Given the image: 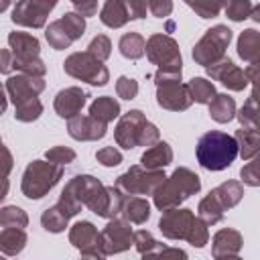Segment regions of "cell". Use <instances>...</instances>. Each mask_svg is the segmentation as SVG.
Instances as JSON below:
<instances>
[{
	"mask_svg": "<svg viewBox=\"0 0 260 260\" xmlns=\"http://www.w3.org/2000/svg\"><path fill=\"white\" fill-rule=\"evenodd\" d=\"M146 6H150V10H152V14L154 16H167L171 10H173V4H171V0H148L146 2Z\"/></svg>",
	"mask_w": 260,
	"mask_h": 260,
	"instance_id": "obj_46",
	"label": "cell"
},
{
	"mask_svg": "<svg viewBox=\"0 0 260 260\" xmlns=\"http://www.w3.org/2000/svg\"><path fill=\"white\" fill-rule=\"evenodd\" d=\"M61 167H53L43 160H35L26 167L24 179H22V191L30 199L43 197L59 179H61Z\"/></svg>",
	"mask_w": 260,
	"mask_h": 260,
	"instance_id": "obj_3",
	"label": "cell"
},
{
	"mask_svg": "<svg viewBox=\"0 0 260 260\" xmlns=\"http://www.w3.org/2000/svg\"><path fill=\"white\" fill-rule=\"evenodd\" d=\"M0 221L4 225H12V228H16V223H18V228H22V225H26V215L18 207H4L0 211Z\"/></svg>",
	"mask_w": 260,
	"mask_h": 260,
	"instance_id": "obj_38",
	"label": "cell"
},
{
	"mask_svg": "<svg viewBox=\"0 0 260 260\" xmlns=\"http://www.w3.org/2000/svg\"><path fill=\"white\" fill-rule=\"evenodd\" d=\"M201 187V181L195 173L189 169H177L169 181L160 183V189H154V203L158 209H169L181 201H185L189 195L197 193Z\"/></svg>",
	"mask_w": 260,
	"mask_h": 260,
	"instance_id": "obj_2",
	"label": "cell"
},
{
	"mask_svg": "<svg viewBox=\"0 0 260 260\" xmlns=\"http://www.w3.org/2000/svg\"><path fill=\"white\" fill-rule=\"evenodd\" d=\"M47 41L55 47V49H65V47H69L71 45V37L67 35V30L63 28V24H61V20H55L49 28H47Z\"/></svg>",
	"mask_w": 260,
	"mask_h": 260,
	"instance_id": "obj_32",
	"label": "cell"
},
{
	"mask_svg": "<svg viewBox=\"0 0 260 260\" xmlns=\"http://www.w3.org/2000/svg\"><path fill=\"white\" fill-rule=\"evenodd\" d=\"M128 18H142L146 16V0H124Z\"/></svg>",
	"mask_w": 260,
	"mask_h": 260,
	"instance_id": "obj_44",
	"label": "cell"
},
{
	"mask_svg": "<svg viewBox=\"0 0 260 260\" xmlns=\"http://www.w3.org/2000/svg\"><path fill=\"white\" fill-rule=\"evenodd\" d=\"M116 91L120 98L124 100H134L136 93H138V83L134 79H128V77H120L118 83H116Z\"/></svg>",
	"mask_w": 260,
	"mask_h": 260,
	"instance_id": "obj_41",
	"label": "cell"
},
{
	"mask_svg": "<svg viewBox=\"0 0 260 260\" xmlns=\"http://www.w3.org/2000/svg\"><path fill=\"white\" fill-rule=\"evenodd\" d=\"M207 73L215 79H219L223 85H228L234 91H240L248 85V77L246 71H240L230 59H221L219 63H211L207 65Z\"/></svg>",
	"mask_w": 260,
	"mask_h": 260,
	"instance_id": "obj_9",
	"label": "cell"
},
{
	"mask_svg": "<svg viewBox=\"0 0 260 260\" xmlns=\"http://www.w3.org/2000/svg\"><path fill=\"white\" fill-rule=\"evenodd\" d=\"M122 209H124L126 217H128L130 221H134V223H142V221H146L148 215H150L148 203H146L144 199H138V197H132L130 201H126V205H124Z\"/></svg>",
	"mask_w": 260,
	"mask_h": 260,
	"instance_id": "obj_30",
	"label": "cell"
},
{
	"mask_svg": "<svg viewBox=\"0 0 260 260\" xmlns=\"http://www.w3.org/2000/svg\"><path fill=\"white\" fill-rule=\"evenodd\" d=\"M144 47L146 43L138 32H128L120 39V53L126 59H140L144 55Z\"/></svg>",
	"mask_w": 260,
	"mask_h": 260,
	"instance_id": "obj_26",
	"label": "cell"
},
{
	"mask_svg": "<svg viewBox=\"0 0 260 260\" xmlns=\"http://www.w3.org/2000/svg\"><path fill=\"white\" fill-rule=\"evenodd\" d=\"M256 167H258V162L256 160H252V162H248L244 169H242V179H244V183H248V185H252V187H256L260 181H258V175H256Z\"/></svg>",
	"mask_w": 260,
	"mask_h": 260,
	"instance_id": "obj_47",
	"label": "cell"
},
{
	"mask_svg": "<svg viewBox=\"0 0 260 260\" xmlns=\"http://www.w3.org/2000/svg\"><path fill=\"white\" fill-rule=\"evenodd\" d=\"M156 140H158V130H156V126H154V124H150V122H144L138 144H146V146H150V144H152V142H156Z\"/></svg>",
	"mask_w": 260,
	"mask_h": 260,
	"instance_id": "obj_45",
	"label": "cell"
},
{
	"mask_svg": "<svg viewBox=\"0 0 260 260\" xmlns=\"http://www.w3.org/2000/svg\"><path fill=\"white\" fill-rule=\"evenodd\" d=\"M32 4H35L37 8H41V10L47 14L49 10H53V6L57 4V0H32Z\"/></svg>",
	"mask_w": 260,
	"mask_h": 260,
	"instance_id": "obj_50",
	"label": "cell"
},
{
	"mask_svg": "<svg viewBox=\"0 0 260 260\" xmlns=\"http://www.w3.org/2000/svg\"><path fill=\"white\" fill-rule=\"evenodd\" d=\"M61 24H63V28L67 30V35H69L73 41H75L77 37H81L83 30H85V20H83V16H81V14H75V12L63 14Z\"/></svg>",
	"mask_w": 260,
	"mask_h": 260,
	"instance_id": "obj_33",
	"label": "cell"
},
{
	"mask_svg": "<svg viewBox=\"0 0 260 260\" xmlns=\"http://www.w3.org/2000/svg\"><path fill=\"white\" fill-rule=\"evenodd\" d=\"M102 22L106 26H112V28H118L122 24H126L130 18H128V10H126V4L124 0H108L102 8Z\"/></svg>",
	"mask_w": 260,
	"mask_h": 260,
	"instance_id": "obj_18",
	"label": "cell"
},
{
	"mask_svg": "<svg viewBox=\"0 0 260 260\" xmlns=\"http://www.w3.org/2000/svg\"><path fill=\"white\" fill-rule=\"evenodd\" d=\"M65 71L77 79H83L91 85H106L108 83V69L91 57L89 53H75L65 61Z\"/></svg>",
	"mask_w": 260,
	"mask_h": 260,
	"instance_id": "obj_5",
	"label": "cell"
},
{
	"mask_svg": "<svg viewBox=\"0 0 260 260\" xmlns=\"http://www.w3.org/2000/svg\"><path fill=\"white\" fill-rule=\"evenodd\" d=\"M250 10H252V4L248 0H232L228 6H225V12L232 20H244L250 16Z\"/></svg>",
	"mask_w": 260,
	"mask_h": 260,
	"instance_id": "obj_39",
	"label": "cell"
},
{
	"mask_svg": "<svg viewBox=\"0 0 260 260\" xmlns=\"http://www.w3.org/2000/svg\"><path fill=\"white\" fill-rule=\"evenodd\" d=\"M171 160H173V150H171V146L167 142H158L156 146L148 148L142 154V158H140V162H142L144 169H162Z\"/></svg>",
	"mask_w": 260,
	"mask_h": 260,
	"instance_id": "obj_19",
	"label": "cell"
},
{
	"mask_svg": "<svg viewBox=\"0 0 260 260\" xmlns=\"http://www.w3.org/2000/svg\"><path fill=\"white\" fill-rule=\"evenodd\" d=\"M258 108H256V95L252 93L250 100L240 110V122L244 128H258Z\"/></svg>",
	"mask_w": 260,
	"mask_h": 260,
	"instance_id": "obj_35",
	"label": "cell"
},
{
	"mask_svg": "<svg viewBox=\"0 0 260 260\" xmlns=\"http://www.w3.org/2000/svg\"><path fill=\"white\" fill-rule=\"evenodd\" d=\"M187 89H189L191 100H195V102H199V104H209L211 98L215 95L213 85H211L207 79H203V77H195V79H191L189 85H187Z\"/></svg>",
	"mask_w": 260,
	"mask_h": 260,
	"instance_id": "obj_27",
	"label": "cell"
},
{
	"mask_svg": "<svg viewBox=\"0 0 260 260\" xmlns=\"http://www.w3.org/2000/svg\"><path fill=\"white\" fill-rule=\"evenodd\" d=\"M187 240L197 248H201L207 242V230H205V223L201 219H193V223L187 232Z\"/></svg>",
	"mask_w": 260,
	"mask_h": 260,
	"instance_id": "obj_40",
	"label": "cell"
},
{
	"mask_svg": "<svg viewBox=\"0 0 260 260\" xmlns=\"http://www.w3.org/2000/svg\"><path fill=\"white\" fill-rule=\"evenodd\" d=\"M12 67H14V57H12V53L6 51V49H2V51H0V73H10Z\"/></svg>",
	"mask_w": 260,
	"mask_h": 260,
	"instance_id": "obj_48",
	"label": "cell"
},
{
	"mask_svg": "<svg viewBox=\"0 0 260 260\" xmlns=\"http://www.w3.org/2000/svg\"><path fill=\"white\" fill-rule=\"evenodd\" d=\"M71 242L73 246H77L79 250L83 246H89V244H100V236L95 232V228L89 223V221H79L73 225L71 230Z\"/></svg>",
	"mask_w": 260,
	"mask_h": 260,
	"instance_id": "obj_24",
	"label": "cell"
},
{
	"mask_svg": "<svg viewBox=\"0 0 260 260\" xmlns=\"http://www.w3.org/2000/svg\"><path fill=\"white\" fill-rule=\"evenodd\" d=\"M209 114H211V118L215 120V122H230L232 118H234V114H236V104H234V100L230 98V95H215V98H211V102H209Z\"/></svg>",
	"mask_w": 260,
	"mask_h": 260,
	"instance_id": "obj_22",
	"label": "cell"
},
{
	"mask_svg": "<svg viewBox=\"0 0 260 260\" xmlns=\"http://www.w3.org/2000/svg\"><path fill=\"white\" fill-rule=\"evenodd\" d=\"M8 4H10V0H0V12H2V10H6V6H8Z\"/></svg>",
	"mask_w": 260,
	"mask_h": 260,
	"instance_id": "obj_52",
	"label": "cell"
},
{
	"mask_svg": "<svg viewBox=\"0 0 260 260\" xmlns=\"http://www.w3.org/2000/svg\"><path fill=\"white\" fill-rule=\"evenodd\" d=\"M100 238L106 248V254L122 252L130 246V228L124 221H112V223H108V228L104 230V234Z\"/></svg>",
	"mask_w": 260,
	"mask_h": 260,
	"instance_id": "obj_15",
	"label": "cell"
},
{
	"mask_svg": "<svg viewBox=\"0 0 260 260\" xmlns=\"http://www.w3.org/2000/svg\"><path fill=\"white\" fill-rule=\"evenodd\" d=\"M156 102H158V106H162L167 110H185L191 104V95H189L187 85H181L179 81H173V83L158 85Z\"/></svg>",
	"mask_w": 260,
	"mask_h": 260,
	"instance_id": "obj_11",
	"label": "cell"
},
{
	"mask_svg": "<svg viewBox=\"0 0 260 260\" xmlns=\"http://www.w3.org/2000/svg\"><path fill=\"white\" fill-rule=\"evenodd\" d=\"M87 53L91 55V57H95L98 61H104V59H108L110 57V41H108V37H104V35H98L91 43H89V47H87Z\"/></svg>",
	"mask_w": 260,
	"mask_h": 260,
	"instance_id": "obj_37",
	"label": "cell"
},
{
	"mask_svg": "<svg viewBox=\"0 0 260 260\" xmlns=\"http://www.w3.org/2000/svg\"><path fill=\"white\" fill-rule=\"evenodd\" d=\"M24 242H26V236H24L20 230H16V228H8L6 232L0 234V248H2L6 254H16V252H20L22 246H24Z\"/></svg>",
	"mask_w": 260,
	"mask_h": 260,
	"instance_id": "obj_28",
	"label": "cell"
},
{
	"mask_svg": "<svg viewBox=\"0 0 260 260\" xmlns=\"http://www.w3.org/2000/svg\"><path fill=\"white\" fill-rule=\"evenodd\" d=\"M193 213L189 209H171V211H165V215L160 217V232L167 236V238H187V232L193 223Z\"/></svg>",
	"mask_w": 260,
	"mask_h": 260,
	"instance_id": "obj_10",
	"label": "cell"
},
{
	"mask_svg": "<svg viewBox=\"0 0 260 260\" xmlns=\"http://www.w3.org/2000/svg\"><path fill=\"white\" fill-rule=\"evenodd\" d=\"M238 53L242 59L256 63L258 61V53H260V35L254 28H248L242 32L240 41H238Z\"/></svg>",
	"mask_w": 260,
	"mask_h": 260,
	"instance_id": "obj_20",
	"label": "cell"
},
{
	"mask_svg": "<svg viewBox=\"0 0 260 260\" xmlns=\"http://www.w3.org/2000/svg\"><path fill=\"white\" fill-rule=\"evenodd\" d=\"M230 41H232V30L228 26L217 24L209 28L205 37L199 41V45L193 49V59L201 65H211L223 57V51L230 45Z\"/></svg>",
	"mask_w": 260,
	"mask_h": 260,
	"instance_id": "obj_4",
	"label": "cell"
},
{
	"mask_svg": "<svg viewBox=\"0 0 260 260\" xmlns=\"http://www.w3.org/2000/svg\"><path fill=\"white\" fill-rule=\"evenodd\" d=\"M165 173H160L158 169H146L142 171L140 167H132L128 173H124L122 177H118L116 187L124 193H150L154 191L162 181H165Z\"/></svg>",
	"mask_w": 260,
	"mask_h": 260,
	"instance_id": "obj_6",
	"label": "cell"
},
{
	"mask_svg": "<svg viewBox=\"0 0 260 260\" xmlns=\"http://www.w3.org/2000/svg\"><path fill=\"white\" fill-rule=\"evenodd\" d=\"M85 91H81L79 87H69L57 93L55 98V110L61 118H73L77 116V112L83 108L85 104Z\"/></svg>",
	"mask_w": 260,
	"mask_h": 260,
	"instance_id": "obj_16",
	"label": "cell"
},
{
	"mask_svg": "<svg viewBox=\"0 0 260 260\" xmlns=\"http://www.w3.org/2000/svg\"><path fill=\"white\" fill-rule=\"evenodd\" d=\"M47 158L51 160V162H59V165H67V162H71L73 158H75V152L73 150H69V148H65V146H55V148H51V150H47Z\"/></svg>",
	"mask_w": 260,
	"mask_h": 260,
	"instance_id": "obj_43",
	"label": "cell"
},
{
	"mask_svg": "<svg viewBox=\"0 0 260 260\" xmlns=\"http://www.w3.org/2000/svg\"><path fill=\"white\" fill-rule=\"evenodd\" d=\"M228 0H195L191 4V8L201 16V18H209V16H215L221 6L225 4Z\"/></svg>",
	"mask_w": 260,
	"mask_h": 260,
	"instance_id": "obj_36",
	"label": "cell"
},
{
	"mask_svg": "<svg viewBox=\"0 0 260 260\" xmlns=\"http://www.w3.org/2000/svg\"><path fill=\"white\" fill-rule=\"evenodd\" d=\"M213 195H215V199L219 201V205L225 209V207H232V205H236L238 201H240V197H242V187H240V183H236V181H228V183H221L217 189H213L211 191Z\"/></svg>",
	"mask_w": 260,
	"mask_h": 260,
	"instance_id": "obj_25",
	"label": "cell"
},
{
	"mask_svg": "<svg viewBox=\"0 0 260 260\" xmlns=\"http://www.w3.org/2000/svg\"><path fill=\"white\" fill-rule=\"evenodd\" d=\"M41 112H43L41 102H39L37 98H32V100H28V102L16 106V114H14V116H16V120H20V122H30V120H37V118L41 116Z\"/></svg>",
	"mask_w": 260,
	"mask_h": 260,
	"instance_id": "obj_34",
	"label": "cell"
},
{
	"mask_svg": "<svg viewBox=\"0 0 260 260\" xmlns=\"http://www.w3.org/2000/svg\"><path fill=\"white\" fill-rule=\"evenodd\" d=\"M6 87L10 91V98H12L14 106H20V104L37 98V93L45 87V83L41 79H35V77H28V75H20V77H10Z\"/></svg>",
	"mask_w": 260,
	"mask_h": 260,
	"instance_id": "obj_13",
	"label": "cell"
},
{
	"mask_svg": "<svg viewBox=\"0 0 260 260\" xmlns=\"http://www.w3.org/2000/svg\"><path fill=\"white\" fill-rule=\"evenodd\" d=\"M199 215L201 219H205L207 223H215L223 217V207L219 205V201L215 199L213 193H209L201 203H199Z\"/></svg>",
	"mask_w": 260,
	"mask_h": 260,
	"instance_id": "obj_29",
	"label": "cell"
},
{
	"mask_svg": "<svg viewBox=\"0 0 260 260\" xmlns=\"http://www.w3.org/2000/svg\"><path fill=\"white\" fill-rule=\"evenodd\" d=\"M41 221H43L45 230H49V232H63L67 225V215L63 213V209L59 205H55L43 213Z\"/></svg>",
	"mask_w": 260,
	"mask_h": 260,
	"instance_id": "obj_31",
	"label": "cell"
},
{
	"mask_svg": "<svg viewBox=\"0 0 260 260\" xmlns=\"http://www.w3.org/2000/svg\"><path fill=\"white\" fill-rule=\"evenodd\" d=\"M95 158H98L104 167H116V165H120V162H122V154H120L114 146H106V148L98 150Z\"/></svg>",
	"mask_w": 260,
	"mask_h": 260,
	"instance_id": "obj_42",
	"label": "cell"
},
{
	"mask_svg": "<svg viewBox=\"0 0 260 260\" xmlns=\"http://www.w3.org/2000/svg\"><path fill=\"white\" fill-rule=\"evenodd\" d=\"M144 51L148 53V59L158 67H181V53L177 49V43L171 37H165V35L150 37Z\"/></svg>",
	"mask_w": 260,
	"mask_h": 260,
	"instance_id": "obj_7",
	"label": "cell"
},
{
	"mask_svg": "<svg viewBox=\"0 0 260 260\" xmlns=\"http://www.w3.org/2000/svg\"><path fill=\"white\" fill-rule=\"evenodd\" d=\"M8 43H10L12 53H14L12 55L14 57V67L22 65L26 61H32L39 55V41L32 35H26V32H10Z\"/></svg>",
	"mask_w": 260,
	"mask_h": 260,
	"instance_id": "obj_14",
	"label": "cell"
},
{
	"mask_svg": "<svg viewBox=\"0 0 260 260\" xmlns=\"http://www.w3.org/2000/svg\"><path fill=\"white\" fill-rule=\"evenodd\" d=\"M67 128L75 140H98L106 134V122L93 116H73Z\"/></svg>",
	"mask_w": 260,
	"mask_h": 260,
	"instance_id": "obj_12",
	"label": "cell"
},
{
	"mask_svg": "<svg viewBox=\"0 0 260 260\" xmlns=\"http://www.w3.org/2000/svg\"><path fill=\"white\" fill-rule=\"evenodd\" d=\"M185 2H187V4H189V6H191V4H193V2H195V0H185Z\"/></svg>",
	"mask_w": 260,
	"mask_h": 260,
	"instance_id": "obj_53",
	"label": "cell"
},
{
	"mask_svg": "<svg viewBox=\"0 0 260 260\" xmlns=\"http://www.w3.org/2000/svg\"><path fill=\"white\" fill-rule=\"evenodd\" d=\"M236 142H238V154H242L244 158H252L258 152V128H242L236 132Z\"/></svg>",
	"mask_w": 260,
	"mask_h": 260,
	"instance_id": "obj_21",
	"label": "cell"
},
{
	"mask_svg": "<svg viewBox=\"0 0 260 260\" xmlns=\"http://www.w3.org/2000/svg\"><path fill=\"white\" fill-rule=\"evenodd\" d=\"M144 116L140 110H132L128 112L120 124L116 126V142L122 146V148H134L140 140V132H142V126H144Z\"/></svg>",
	"mask_w": 260,
	"mask_h": 260,
	"instance_id": "obj_8",
	"label": "cell"
},
{
	"mask_svg": "<svg viewBox=\"0 0 260 260\" xmlns=\"http://www.w3.org/2000/svg\"><path fill=\"white\" fill-rule=\"evenodd\" d=\"M10 167H12V158H10L8 150L4 148V144L0 142V177H6Z\"/></svg>",
	"mask_w": 260,
	"mask_h": 260,
	"instance_id": "obj_49",
	"label": "cell"
},
{
	"mask_svg": "<svg viewBox=\"0 0 260 260\" xmlns=\"http://www.w3.org/2000/svg\"><path fill=\"white\" fill-rule=\"evenodd\" d=\"M4 110H6V100H4V93H2V87H0V116H2Z\"/></svg>",
	"mask_w": 260,
	"mask_h": 260,
	"instance_id": "obj_51",
	"label": "cell"
},
{
	"mask_svg": "<svg viewBox=\"0 0 260 260\" xmlns=\"http://www.w3.org/2000/svg\"><path fill=\"white\" fill-rule=\"evenodd\" d=\"M89 114H91L93 118L102 120V122H110V120H114V118L120 114V106H118V102H116L114 98L104 95V98H98V100L91 104Z\"/></svg>",
	"mask_w": 260,
	"mask_h": 260,
	"instance_id": "obj_23",
	"label": "cell"
},
{
	"mask_svg": "<svg viewBox=\"0 0 260 260\" xmlns=\"http://www.w3.org/2000/svg\"><path fill=\"white\" fill-rule=\"evenodd\" d=\"M238 156V142L234 136L211 130L205 132L197 142V160L207 171H223Z\"/></svg>",
	"mask_w": 260,
	"mask_h": 260,
	"instance_id": "obj_1",
	"label": "cell"
},
{
	"mask_svg": "<svg viewBox=\"0 0 260 260\" xmlns=\"http://www.w3.org/2000/svg\"><path fill=\"white\" fill-rule=\"evenodd\" d=\"M12 20L24 26H43L45 12L32 4V0H20L12 12Z\"/></svg>",
	"mask_w": 260,
	"mask_h": 260,
	"instance_id": "obj_17",
	"label": "cell"
}]
</instances>
